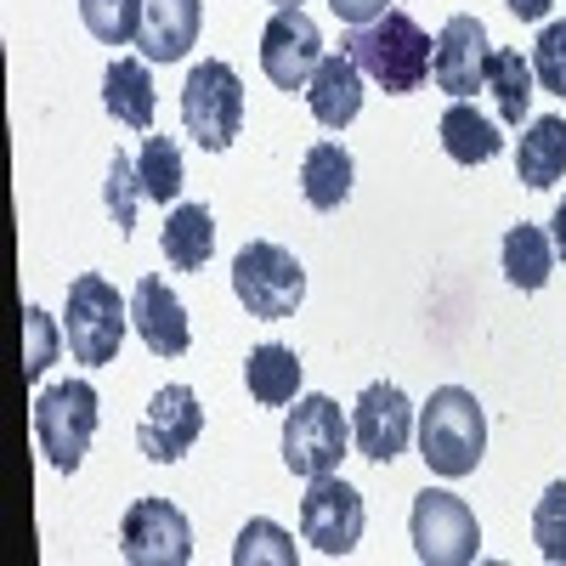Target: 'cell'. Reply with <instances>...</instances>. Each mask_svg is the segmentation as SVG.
Listing matches in <instances>:
<instances>
[{
	"mask_svg": "<svg viewBox=\"0 0 566 566\" xmlns=\"http://www.w3.org/2000/svg\"><path fill=\"white\" fill-rule=\"evenodd\" d=\"M340 52H352V63L374 80V85H386L391 97H402V91H419L424 74H431V52H437V40L424 34L408 12H386V18H374L363 29L346 34Z\"/></svg>",
	"mask_w": 566,
	"mask_h": 566,
	"instance_id": "6da1fadb",
	"label": "cell"
},
{
	"mask_svg": "<svg viewBox=\"0 0 566 566\" xmlns=\"http://www.w3.org/2000/svg\"><path fill=\"white\" fill-rule=\"evenodd\" d=\"M419 453L437 476L459 482L482 464L488 453V413L464 386H442L431 391V402L419 408Z\"/></svg>",
	"mask_w": 566,
	"mask_h": 566,
	"instance_id": "7a4b0ae2",
	"label": "cell"
},
{
	"mask_svg": "<svg viewBox=\"0 0 566 566\" xmlns=\"http://www.w3.org/2000/svg\"><path fill=\"white\" fill-rule=\"evenodd\" d=\"M125 328H130V306L119 301V290L103 272H80L69 283V357L85 368H103L119 357L125 346Z\"/></svg>",
	"mask_w": 566,
	"mask_h": 566,
	"instance_id": "3957f363",
	"label": "cell"
},
{
	"mask_svg": "<svg viewBox=\"0 0 566 566\" xmlns=\"http://www.w3.org/2000/svg\"><path fill=\"white\" fill-rule=\"evenodd\" d=\"M181 125L205 154H227L232 136L244 130V80L227 63L205 57L181 85Z\"/></svg>",
	"mask_w": 566,
	"mask_h": 566,
	"instance_id": "277c9868",
	"label": "cell"
},
{
	"mask_svg": "<svg viewBox=\"0 0 566 566\" xmlns=\"http://www.w3.org/2000/svg\"><path fill=\"white\" fill-rule=\"evenodd\" d=\"M97 386L91 380H63V386H52V391H40L34 397V442H40V453H45V464H57V470H80V459H85V448H91V437H97Z\"/></svg>",
	"mask_w": 566,
	"mask_h": 566,
	"instance_id": "5b68a950",
	"label": "cell"
},
{
	"mask_svg": "<svg viewBox=\"0 0 566 566\" xmlns=\"http://www.w3.org/2000/svg\"><path fill=\"white\" fill-rule=\"evenodd\" d=\"M232 295H239V306L250 317H266V323L295 317V306L306 301V272L283 244L255 239V244L239 250V261H232Z\"/></svg>",
	"mask_w": 566,
	"mask_h": 566,
	"instance_id": "8992f818",
	"label": "cell"
},
{
	"mask_svg": "<svg viewBox=\"0 0 566 566\" xmlns=\"http://www.w3.org/2000/svg\"><path fill=\"white\" fill-rule=\"evenodd\" d=\"M408 538H413V555H419L424 566H464V560L482 555L476 510H470L459 493H448V488H424V493L413 499Z\"/></svg>",
	"mask_w": 566,
	"mask_h": 566,
	"instance_id": "52a82bcc",
	"label": "cell"
},
{
	"mask_svg": "<svg viewBox=\"0 0 566 566\" xmlns=\"http://www.w3.org/2000/svg\"><path fill=\"white\" fill-rule=\"evenodd\" d=\"M346 448H352V424H346L335 397H301L295 413L283 419V464H290L301 482L335 476Z\"/></svg>",
	"mask_w": 566,
	"mask_h": 566,
	"instance_id": "ba28073f",
	"label": "cell"
},
{
	"mask_svg": "<svg viewBox=\"0 0 566 566\" xmlns=\"http://www.w3.org/2000/svg\"><path fill=\"white\" fill-rule=\"evenodd\" d=\"M119 555L130 566H187L193 560V527L170 499H136L119 522Z\"/></svg>",
	"mask_w": 566,
	"mask_h": 566,
	"instance_id": "9c48e42d",
	"label": "cell"
},
{
	"mask_svg": "<svg viewBox=\"0 0 566 566\" xmlns=\"http://www.w3.org/2000/svg\"><path fill=\"white\" fill-rule=\"evenodd\" d=\"M323 57H328L323 34H317V23L301 7H277L272 23L261 29V74L277 91H306V80L317 74Z\"/></svg>",
	"mask_w": 566,
	"mask_h": 566,
	"instance_id": "30bf717a",
	"label": "cell"
},
{
	"mask_svg": "<svg viewBox=\"0 0 566 566\" xmlns=\"http://www.w3.org/2000/svg\"><path fill=\"white\" fill-rule=\"evenodd\" d=\"M363 493L346 488L340 476H312L306 499H301V533L306 544H317L323 555H352L363 538Z\"/></svg>",
	"mask_w": 566,
	"mask_h": 566,
	"instance_id": "8fae6325",
	"label": "cell"
},
{
	"mask_svg": "<svg viewBox=\"0 0 566 566\" xmlns=\"http://www.w3.org/2000/svg\"><path fill=\"white\" fill-rule=\"evenodd\" d=\"M199 431H205V408H199L193 386H159L148 413H142V424H136V448L154 464H176L199 442Z\"/></svg>",
	"mask_w": 566,
	"mask_h": 566,
	"instance_id": "7c38bea8",
	"label": "cell"
},
{
	"mask_svg": "<svg viewBox=\"0 0 566 566\" xmlns=\"http://www.w3.org/2000/svg\"><path fill=\"white\" fill-rule=\"evenodd\" d=\"M352 437H357V453L374 459V464H391L408 437H413V402L402 397V386H368L357 397V413H352Z\"/></svg>",
	"mask_w": 566,
	"mask_h": 566,
	"instance_id": "4fadbf2b",
	"label": "cell"
},
{
	"mask_svg": "<svg viewBox=\"0 0 566 566\" xmlns=\"http://www.w3.org/2000/svg\"><path fill=\"white\" fill-rule=\"evenodd\" d=\"M482 69H488V29L482 18H448L437 34V52H431V80L448 91V97H476L482 91Z\"/></svg>",
	"mask_w": 566,
	"mask_h": 566,
	"instance_id": "5bb4252c",
	"label": "cell"
},
{
	"mask_svg": "<svg viewBox=\"0 0 566 566\" xmlns=\"http://www.w3.org/2000/svg\"><path fill=\"white\" fill-rule=\"evenodd\" d=\"M130 328L142 335V346H148L154 357H181L187 346H193V323H187V306L176 301L170 283L159 277H142L130 290Z\"/></svg>",
	"mask_w": 566,
	"mask_h": 566,
	"instance_id": "9a60e30c",
	"label": "cell"
},
{
	"mask_svg": "<svg viewBox=\"0 0 566 566\" xmlns=\"http://www.w3.org/2000/svg\"><path fill=\"white\" fill-rule=\"evenodd\" d=\"M199 0H142V23H136V45L148 63H181L199 45Z\"/></svg>",
	"mask_w": 566,
	"mask_h": 566,
	"instance_id": "2e32d148",
	"label": "cell"
},
{
	"mask_svg": "<svg viewBox=\"0 0 566 566\" xmlns=\"http://www.w3.org/2000/svg\"><path fill=\"white\" fill-rule=\"evenodd\" d=\"M306 108L323 130H346L363 114V69L352 63V52H328L317 63V74L306 80Z\"/></svg>",
	"mask_w": 566,
	"mask_h": 566,
	"instance_id": "e0dca14e",
	"label": "cell"
},
{
	"mask_svg": "<svg viewBox=\"0 0 566 566\" xmlns=\"http://www.w3.org/2000/svg\"><path fill=\"white\" fill-rule=\"evenodd\" d=\"M103 103L119 125L130 130H154V74L148 57H114L103 74Z\"/></svg>",
	"mask_w": 566,
	"mask_h": 566,
	"instance_id": "ac0fdd59",
	"label": "cell"
},
{
	"mask_svg": "<svg viewBox=\"0 0 566 566\" xmlns=\"http://www.w3.org/2000/svg\"><path fill=\"white\" fill-rule=\"evenodd\" d=\"M515 176H522L533 193H544V187H555L566 176V119L560 114H544L527 125L522 148H515Z\"/></svg>",
	"mask_w": 566,
	"mask_h": 566,
	"instance_id": "d6986e66",
	"label": "cell"
},
{
	"mask_svg": "<svg viewBox=\"0 0 566 566\" xmlns=\"http://www.w3.org/2000/svg\"><path fill=\"white\" fill-rule=\"evenodd\" d=\"M352 176H357V165L340 142H317L301 159V193L312 210H340L352 199Z\"/></svg>",
	"mask_w": 566,
	"mask_h": 566,
	"instance_id": "ffe728a7",
	"label": "cell"
},
{
	"mask_svg": "<svg viewBox=\"0 0 566 566\" xmlns=\"http://www.w3.org/2000/svg\"><path fill=\"white\" fill-rule=\"evenodd\" d=\"M442 148H448L453 165H488V159L504 154V136L488 114H476L470 103H453L442 114Z\"/></svg>",
	"mask_w": 566,
	"mask_h": 566,
	"instance_id": "44dd1931",
	"label": "cell"
},
{
	"mask_svg": "<svg viewBox=\"0 0 566 566\" xmlns=\"http://www.w3.org/2000/svg\"><path fill=\"white\" fill-rule=\"evenodd\" d=\"M216 250V216L205 205H176L165 221V261L176 272H199Z\"/></svg>",
	"mask_w": 566,
	"mask_h": 566,
	"instance_id": "7402d4cb",
	"label": "cell"
},
{
	"mask_svg": "<svg viewBox=\"0 0 566 566\" xmlns=\"http://www.w3.org/2000/svg\"><path fill=\"white\" fill-rule=\"evenodd\" d=\"M244 386L261 408H283V402H295L301 391V357L290 346H255L250 363H244Z\"/></svg>",
	"mask_w": 566,
	"mask_h": 566,
	"instance_id": "603a6c76",
	"label": "cell"
},
{
	"mask_svg": "<svg viewBox=\"0 0 566 566\" xmlns=\"http://www.w3.org/2000/svg\"><path fill=\"white\" fill-rule=\"evenodd\" d=\"M555 272V244H549V232L522 221V227H510L504 232V277L515 283V290H544Z\"/></svg>",
	"mask_w": 566,
	"mask_h": 566,
	"instance_id": "cb8c5ba5",
	"label": "cell"
},
{
	"mask_svg": "<svg viewBox=\"0 0 566 566\" xmlns=\"http://www.w3.org/2000/svg\"><path fill=\"white\" fill-rule=\"evenodd\" d=\"M482 91H493L504 125H522L527 119V103H533V63L522 52H488Z\"/></svg>",
	"mask_w": 566,
	"mask_h": 566,
	"instance_id": "d4e9b609",
	"label": "cell"
},
{
	"mask_svg": "<svg viewBox=\"0 0 566 566\" xmlns=\"http://www.w3.org/2000/svg\"><path fill=\"white\" fill-rule=\"evenodd\" d=\"M136 176H142V193H148L154 205H170L181 193V148L159 130H148V142H142V154H136Z\"/></svg>",
	"mask_w": 566,
	"mask_h": 566,
	"instance_id": "484cf974",
	"label": "cell"
},
{
	"mask_svg": "<svg viewBox=\"0 0 566 566\" xmlns=\"http://www.w3.org/2000/svg\"><path fill=\"white\" fill-rule=\"evenodd\" d=\"M80 23L91 40L103 45H125L136 40V23H142V0H80Z\"/></svg>",
	"mask_w": 566,
	"mask_h": 566,
	"instance_id": "4316f807",
	"label": "cell"
},
{
	"mask_svg": "<svg viewBox=\"0 0 566 566\" xmlns=\"http://www.w3.org/2000/svg\"><path fill=\"white\" fill-rule=\"evenodd\" d=\"M232 560H239V566H261V560L295 566V538L283 533L277 522H266V515H255V522L239 533V544H232Z\"/></svg>",
	"mask_w": 566,
	"mask_h": 566,
	"instance_id": "83f0119b",
	"label": "cell"
},
{
	"mask_svg": "<svg viewBox=\"0 0 566 566\" xmlns=\"http://www.w3.org/2000/svg\"><path fill=\"white\" fill-rule=\"evenodd\" d=\"M69 335H57V323H52V312H40V306H23V380L34 386L45 368L57 363V346H63Z\"/></svg>",
	"mask_w": 566,
	"mask_h": 566,
	"instance_id": "f1b7e54d",
	"label": "cell"
},
{
	"mask_svg": "<svg viewBox=\"0 0 566 566\" xmlns=\"http://www.w3.org/2000/svg\"><path fill=\"white\" fill-rule=\"evenodd\" d=\"M533 544L544 560L566 566V482H549L538 510H533Z\"/></svg>",
	"mask_w": 566,
	"mask_h": 566,
	"instance_id": "f546056e",
	"label": "cell"
},
{
	"mask_svg": "<svg viewBox=\"0 0 566 566\" xmlns=\"http://www.w3.org/2000/svg\"><path fill=\"white\" fill-rule=\"evenodd\" d=\"M108 216H114V227L130 239V227H136V199H148L142 193V176H136V159L130 154H114V165H108Z\"/></svg>",
	"mask_w": 566,
	"mask_h": 566,
	"instance_id": "4dcf8cb0",
	"label": "cell"
},
{
	"mask_svg": "<svg viewBox=\"0 0 566 566\" xmlns=\"http://www.w3.org/2000/svg\"><path fill=\"white\" fill-rule=\"evenodd\" d=\"M533 80L555 97H566V23H549L533 45Z\"/></svg>",
	"mask_w": 566,
	"mask_h": 566,
	"instance_id": "1f68e13d",
	"label": "cell"
},
{
	"mask_svg": "<svg viewBox=\"0 0 566 566\" xmlns=\"http://www.w3.org/2000/svg\"><path fill=\"white\" fill-rule=\"evenodd\" d=\"M328 7H335L340 23L363 29V23H374V18H386V12H391V0H328Z\"/></svg>",
	"mask_w": 566,
	"mask_h": 566,
	"instance_id": "d6a6232c",
	"label": "cell"
},
{
	"mask_svg": "<svg viewBox=\"0 0 566 566\" xmlns=\"http://www.w3.org/2000/svg\"><path fill=\"white\" fill-rule=\"evenodd\" d=\"M504 7H510L515 18H522V23H538V18L555 7V0H504Z\"/></svg>",
	"mask_w": 566,
	"mask_h": 566,
	"instance_id": "836d02e7",
	"label": "cell"
},
{
	"mask_svg": "<svg viewBox=\"0 0 566 566\" xmlns=\"http://www.w3.org/2000/svg\"><path fill=\"white\" fill-rule=\"evenodd\" d=\"M549 227H555V232H549V244H555V255L566 261V199L555 205V216H549Z\"/></svg>",
	"mask_w": 566,
	"mask_h": 566,
	"instance_id": "e575fe53",
	"label": "cell"
},
{
	"mask_svg": "<svg viewBox=\"0 0 566 566\" xmlns=\"http://www.w3.org/2000/svg\"><path fill=\"white\" fill-rule=\"evenodd\" d=\"M272 7H301V0H272Z\"/></svg>",
	"mask_w": 566,
	"mask_h": 566,
	"instance_id": "d590c367",
	"label": "cell"
}]
</instances>
